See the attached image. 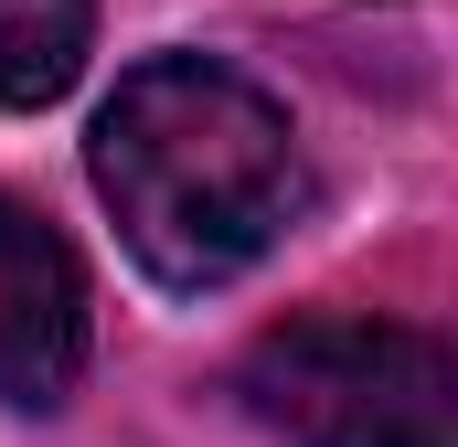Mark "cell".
Returning a JSON list of instances; mask_svg holds the SVG:
<instances>
[{"label":"cell","mask_w":458,"mask_h":447,"mask_svg":"<svg viewBox=\"0 0 458 447\" xmlns=\"http://www.w3.org/2000/svg\"><path fill=\"white\" fill-rule=\"evenodd\" d=\"M86 171L160 288H225L310 214L299 128L214 54H149L97 107Z\"/></svg>","instance_id":"cell-1"},{"label":"cell","mask_w":458,"mask_h":447,"mask_svg":"<svg viewBox=\"0 0 458 447\" xmlns=\"http://www.w3.org/2000/svg\"><path fill=\"white\" fill-rule=\"evenodd\" d=\"M234 394L288 447H458V373L405 320H277L234 362Z\"/></svg>","instance_id":"cell-2"},{"label":"cell","mask_w":458,"mask_h":447,"mask_svg":"<svg viewBox=\"0 0 458 447\" xmlns=\"http://www.w3.org/2000/svg\"><path fill=\"white\" fill-rule=\"evenodd\" d=\"M97 0H0V107H54L86 75Z\"/></svg>","instance_id":"cell-4"},{"label":"cell","mask_w":458,"mask_h":447,"mask_svg":"<svg viewBox=\"0 0 458 447\" xmlns=\"http://www.w3.org/2000/svg\"><path fill=\"white\" fill-rule=\"evenodd\" d=\"M86 373V266L32 203L0 192V405L54 416Z\"/></svg>","instance_id":"cell-3"}]
</instances>
